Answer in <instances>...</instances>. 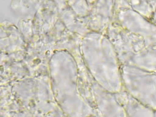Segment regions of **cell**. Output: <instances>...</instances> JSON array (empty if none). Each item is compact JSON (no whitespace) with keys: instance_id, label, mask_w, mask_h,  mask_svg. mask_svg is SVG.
Here are the masks:
<instances>
[{"instance_id":"6da1fadb","label":"cell","mask_w":156,"mask_h":117,"mask_svg":"<svg viewBox=\"0 0 156 117\" xmlns=\"http://www.w3.org/2000/svg\"><path fill=\"white\" fill-rule=\"evenodd\" d=\"M124 81L133 97L145 105L156 108V77L145 73L125 74Z\"/></svg>"}]
</instances>
